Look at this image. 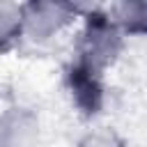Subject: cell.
Segmentation results:
<instances>
[{"mask_svg": "<svg viewBox=\"0 0 147 147\" xmlns=\"http://www.w3.org/2000/svg\"><path fill=\"white\" fill-rule=\"evenodd\" d=\"M34 122L28 115H7L0 122V147H30Z\"/></svg>", "mask_w": 147, "mask_h": 147, "instance_id": "obj_2", "label": "cell"}, {"mask_svg": "<svg viewBox=\"0 0 147 147\" xmlns=\"http://www.w3.org/2000/svg\"><path fill=\"white\" fill-rule=\"evenodd\" d=\"M16 28H18V14H16V9L9 2L0 0V41L9 39L16 32Z\"/></svg>", "mask_w": 147, "mask_h": 147, "instance_id": "obj_3", "label": "cell"}, {"mask_svg": "<svg viewBox=\"0 0 147 147\" xmlns=\"http://www.w3.org/2000/svg\"><path fill=\"white\" fill-rule=\"evenodd\" d=\"M67 21V9L60 0H32L28 7V25L37 37H46L55 32Z\"/></svg>", "mask_w": 147, "mask_h": 147, "instance_id": "obj_1", "label": "cell"}, {"mask_svg": "<svg viewBox=\"0 0 147 147\" xmlns=\"http://www.w3.org/2000/svg\"><path fill=\"white\" fill-rule=\"evenodd\" d=\"M83 147H117L110 136H92Z\"/></svg>", "mask_w": 147, "mask_h": 147, "instance_id": "obj_4", "label": "cell"}]
</instances>
